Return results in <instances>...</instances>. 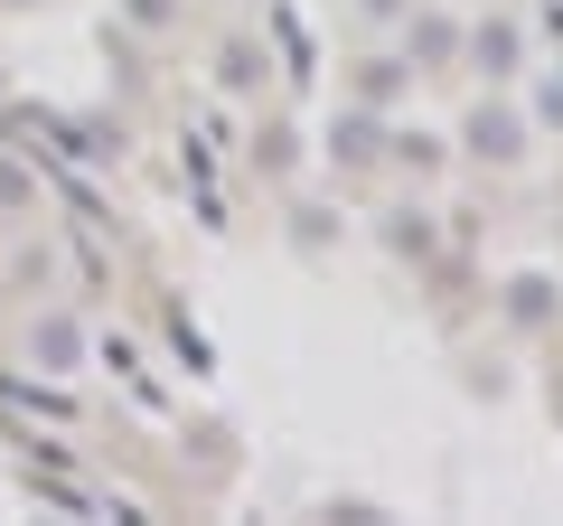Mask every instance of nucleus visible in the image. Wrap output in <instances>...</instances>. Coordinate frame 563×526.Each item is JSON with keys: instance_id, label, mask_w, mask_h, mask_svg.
Instances as JSON below:
<instances>
[{"instance_id": "nucleus-1", "label": "nucleus", "mask_w": 563, "mask_h": 526, "mask_svg": "<svg viewBox=\"0 0 563 526\" xmlns=\"http://www.w3.org/2000/svg\"><path fill=\"white\" fill-rule=\"evenodd\" d=\"M470 151H488V161H517V113H470Z\"/></svg>"}, {"instance_id": "nucleus-2", "label": "nucleus", "mask_w": 563, "mask_h": 526, "mask_svg": "<svg viewBox=\"0 0 563 526\" xmlns=\"http://www.w3.org/2000/svg\"><path fill=\"white\" fill-rule=\"evenodd\" d=\"M470 47H479V66H488V76H507V66H517V29H479Z\"/></svg>"}, {"instance_id": "nucleus-3", "label": "nucleus", "mask_w": 563, "mask_h": 526, "mask_svg": "<svg viewBox=\"0 0 563 526\" xmlns=\"http://www.w3.org/2000/svg\"><path fill=\"white\" fill-rule=\"evenodd\" d=\"M29 348H38V358H47V366H66V358H76V329H66V320H47V329H38V339H29Z\"/></svg>"}, {"instance_id": "nucleus-4", "label": "nucleus", "mask_w": 563, "mask_h": 526, "mask_svg": "<svg viewBox=\"0 0 563 526\" xmlns=\"http://www.w3.org/2000/svg\"><path fill=\"white\" fill-rule=\"evenodd\" d=\"M536 113H544V122H563V76H544V95H536Z\"/></svg>"}]
</instances>
